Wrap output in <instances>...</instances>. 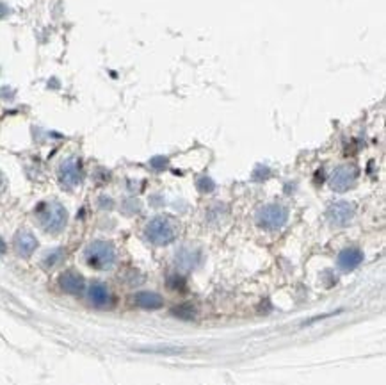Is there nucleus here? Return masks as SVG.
Returning a JSON list of instances; mask_svg holds the SVG:
<instances>
[{
	"label": "nucleus",
	"instance_id": "f257e3e1",
	"mask_svg": "<svg viewBox=\"0 0 386 385\" xmlns=\"http://www.w3.org/2000/svg\"><path fill=\"white\" fill-rule=\"evenodd\" d=\"M39 225L50 234H59L68 223V212L59 202L41 204L36 210Z\"/></svg>",
	"mask_w": 386,
	"mask_h": 385
},
{
	"label": "nucleus",
	"instance_id": "f03ea898",
	"mask_svg": "<svg viewBox=\"0 0 386 385\" xmlns=\"http://www.w3.org/2000/svg\"><path fill=\"white\" fill-rule=\"evenodd\" d=\"M84 257L85 262L94 270H109L116 262V250L107 241H94L85 248Z\"/></svg>",
	"mask_w": 386,
	"mask_h": 385
},
{
	"label": "nucleus",
	"instance_id": "7ed1b4c3",
	"mask_svg": "<svg viewBox=\"0 0 386 385\" xmlns=\"http://www.w3.org/2000/svg\"><path fill=\"white\" fill-rule=\"evenodd\" d=\"M178 228H176L175 222L166 216H157L153 218L146 225V238L150 239L153 244H169L175 241Z\"/></svg>",
	"mask_w": 386,
	"mask_h": 385
},
{
	"label": "nucleus",
	"instance_id": "20e7f679",
	"mask_svg": "<svg viewBox=\"0 0 386 385\" xmlns=\"http://www.w3.org/2000/svg\"><path fill=\"white\" fill-rule=\"evenodd\" d=\"M256 225L265 230H278L289 222V210L280 204H267L256 210Z\"/></svg>",
	"mask_w": 386,
	"mask_h": 385
},
{
	"label": "nucleus",
	"instance_id": "39448f33",
	"mask_svg": "<svg viewBox=\"0 0 386 385\" xmlns=\"http://www.w3.org/2000/svg\"><path fill=\"white\" fill-rule=\"evenodd\" d=\"M356 178H358V170L353 164H346V166H338L337 170L331 175V188L335 191H347L356 184Z\"/></svg>",
	"mask_w": 386,
	"mask_h": 385
},
{
	"label": "nucleus",
	"instance_id": "423d86ee",
	"mask_svg": "<svg viewBox=\"0 0 386 385\" xmlns=\"http://www.w3.org/2000/svg\"><path fill=\"white\" fill-rule=\"evenodd\" d=\"M59 180L66 189L77 188L82 182V168L77 159H68L59 168Z\"/></svg>",
	"mask_w": 386,
	"mask_h": 385
},
{
	"label": "nucleus",
	"instance_id": "0eeeda50",
	"mask_svg": "<svg viewBox=\"0 0 386 385\" xmlns=\"http://www.w3.org/2000/svg\"><path fill=\"white\" fill-rule=\"evenodd\" d=\"M330 222L337 226H346L351 223V220L354 218V205L349 202H337L330 207L328 210Z\"/></svg>",
	"mask_w": 386,
	"mask_h": 385
},
{
	"label": "nucleus",
	"instance_id": "6e6552de",
	"mask_svg": "<svg viewBox=\"0 0 386 385\" xmlns=\"http://www.w3.org/2000/svg\"><path fill=\"white\" fill-rule=\"evenodd\" d=\"M59 286L64 292H69V294H80L84 291L85 282L84 276L78 274L77 271H66L59 276Z\"/></svg>",
	"mask_w": 386,
	"mask_h": 385
},
{
	"label": "nucleus",
	"instance_id": "1a4fd4ad",
	"mask_svg": "<svg viewBox=\"0 0 386 385\" xmlns=\"http://www.w3.org/2000/svg\"><path fill=\"white\" fill-rule=\"evenodd\" d=\"M14 248L21 257H30L37 248V239L28 230H20L14 236Z\"/></svg>",
	"mask_w": 386,
	"mask_h": 385
},
{
	"label": "nucleus",
	"instance_id": "9d476101",
	"mask_svg": "<svg viewBox=\"0 0 386 385\" xmlns=\"http://www.w3.org/2000/svg\"><path fill=\"white\" fill-rule=\"evenodd\" d=\"M363 260V254L358 248H346L338 255V268L344 271H351L354 268H358Z\"/></svg>",
	"mask_w": 386,
	"mask_h": 385
},
{
	"label": "nucleus",
	"instance_id": "9b49d317",
	"mask_svg": "<svg viewBox=\"0 0 386 385\" xmlns=\"http://www.w3.org/2000/svg\"><path fill=\"white\" fill-rule=\"evenodd\" d=\"M87 296H89V302L94 305V307H105L107 304L110 302V294L107 286L103 284H93L87 291Z\"/></svg>",
	"mask_w": 386,
	"mask_h": 385
},
{
	"label": "nucleus",
	"instance_id": "f8f14e48",
	"mask_svg": "<svg viewBox=\"0 0 386 385\" xmlns=\"http://www.w3.org/2000/svg\"><path fill=\"white\" fill-rule=\"evenodd\" d=\"M135 304L142 308H159L162 307V298L157 292H148L142 291L135 294Z\"/></svg>",
	"mask_w": 386,
	"mask_h": 385
},
{
	"label": "nucleus",
	"instance_id": "ddd939ff",
	"mask_svg": "<svg viewBox=\"0 0 386 385\" xmlns=\"http://www.w3.org/2000/svg\"><path fill=\"white\" fill-rule=\"evenodd\" d=\"M62 255H64V252H62V250L50 252V254H46V257L43 258V266H45V268H53L55 264L61 262Z\"/></svg>",
	"mask_w": 386,
	"mask_h": 385
},
{
	"label": "nucleus",
	"instance_id": "4468645a",
	"mask_svg": "<svg viewBox=\"0 0 386 385\" xmlns=\"http://www.w3.org/2000/svg\"><path fill=\"white\" fill-rule=\"evenodd\" d=\"M5 254V242L2 241V238H0V255H4Z\"/></svg>",
	"mask_w": 386,
	"mask_h": 385
},
{
	"label": "nucleus",
	"instance_id": "2eb2a0df",
	"mask_svg": "<svg viewBox=\"0 0 386 385\" xmlns=\"http://www.w3.org/2000/svg\"><path fill=\"white\" fill-rule=\"evenodd\" d=\"M2 184H4V182H2V175H0V189H2Z\"/></svg>",
	"mask_w": 386,
	"mask_h": 385
}]
</instances>
